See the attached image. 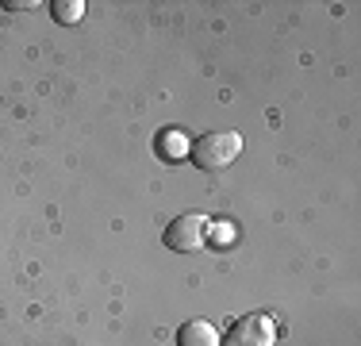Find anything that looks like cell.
<instances>
[{
  "mask_svg": "<svg viewBox=\"0 0 361 346\" xmlns=\"http://www.w3.org/2000/svg\"><path fill=\"white\" fill-rule=\"evenodd\" d=\"M81 16H85L81 0H58V4H54V20L58 23H77Z\"/></svg>",
  "mask_w": 361,
  "mask_h": 346,
  "instance_id": "cell-6",
  "label": "cell"
},
{
  "mask_svg": "<svg viewBox=\"0 0 361 346\" xmlns=\"http://www.w3.org/2000/svg\"><path fill=\"white\" fill-rule=\"evenodd\" d=\"M158 154H161L166 162H177V158H185V154H188V138L180 135V131H173V127H169V131L158 138Z\"/></svg>",
  "mask_w": 361,
  "mask_h": 346,
  "instance_id": "cell-5",
  "label": "cell"
},
{
  "mask_svg": "<svg viewBox=\"0 0 361 346\" xmlns=\"http://www.w3.org/2000/svg\"><path fill=\"white\" fill-rule=\"evenodd\" d=\"M212 239V220L200 212H188V215H177L173 223L166 227V246L177 250V254H196L204 250Z\"/></svg>",
  "mask_w": 361,
  "mask_h": 346,
  "instance_id": "cell-2",
  "label": "cell"
},
{
  "mask_svg": "<svg viewBox=\"0 0 361 346\" xmlns=\"http://www.w3.org/2000/svg\"><path fill=\"white\" fill-rule=\"evenodd\" d=\"M177 346H219V331L208 319H188L177 331Z\"/></svg>",
  "mask_w": 361,
  "mask_h": 346,
  "instance_id": "cell-4",
  "label": "cell"
},
{
  "mask_svg": "<svg viewBox=\"0 0 361 346\" xmlns=\"http://www.w3.org/2000/svg\"><path fill=\"white\" fill-rule=\"evenodd\" d=\"M238 154H243V135L238 131H208L188 146V158H192L204 173L227 169Z\"/></svg>",
  "mask_w": 361,
  "mask_h": 346,
  "instance_id": "cell-1",
  "label": "cell"
},
{
  "mask_svg": "<svg viewBox=\"0 0 361 346\" xmlns=\"http://www.w3.org/2000/svg\"><path fill=\"white\" fill-rule=\"evenodd\" d=\"M219 346H277V323H273V316H262V311L238 316L219 339Z\"/></svg>",
  "mask_w": 361,
  "mask_h": 346,
  "instance_id": "cell-3",
  "label": "cell"
}]
</instances>
